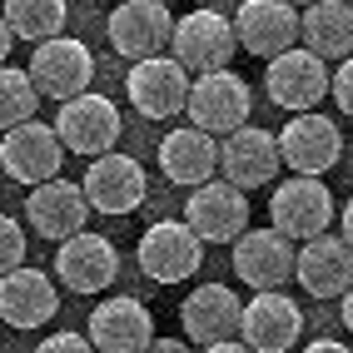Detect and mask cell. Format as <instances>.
<instances>
[{
  "instance_id": "8",
  "label": "cell",
  "mask_w": 353,
  "mask_h": 353,
  "mask_svg": "<svg viewBox=\"0 0 353 353\" xmlns=\"http://www.w3.org/2000/svg\"><path fill=\"white\" fill-rule=\"evenodd\" d=\"M303 334V309L289 294H254L239 303V339L249 353H289Z\"/></svg>"
},
{
  "instance_id": "28",
  "label": "cell",
  "mask_w": 353,
  "mask_h": 353,
  "mask_svg": "<svg viewBox=\"0 0 353 353\" xmlns=\"http://www.w3.org/2000/svg\"><path fill=\"white\" fill-rule=\"evenodd\" d=\"M26 264V229H20L10 214H0V279L10 269Z\"/></svg>"
},
{
  "instance_id": "12",
  "label": "cell",
  "mask_w": 353,
  "mask_h": 353,
  "mask_svg": "<svg viewBox=\"0 0 353 353\" xmlns=\"http://www.w3.org/2000/svg\"><path fill=\"white\" fill-rule=\"evenodd\" d=\"M0 164H6V174L15 184H35V190H40V184L60 179L65 150H60V139H55L50 125L30 120V125L6 130V139H0Z\"/></svg>"
},
{
  "instance_id": "17",
  "label": "cell",
  "mask_w": 353,
  "mask_h": 353,
  "mask_svg": "<svg viewBox=\"0 0 353 353\" xmlns=\"http://www.w3.org/2000/svg\"><path fill=\"white\" fill-rule=\"evenodd\" d=\"M114 274H120V254L105 234H75V239H65L60 254H55V279L70 289V294H100L114 284Z\"/></svg>"
},
{
  "instance_id": "7",
  "label": "cell",
  "mask_w": 353,
  "mask_h": 353,
  "mask_svg": "<svg viewBox=\"0 0 353 353\" xmlns=\"http://www.w3.org/2000/svg\"><path fill=\"white\" fill-rule=\"evenodd\" d=\"M80 194L85 209L95 214H134L150 194V179H145V164L130 159V154H100L90 159V170L80 179Z\"/></svg>"
},
{
  "instance_id": "29",
  "label": "cell",
  "mask_w": 353,
  "mask_h": 353,
  "mask_svg": "<svg viewBox=\"0 0 353 353\" xmlns=\"http://www.w3.org/2000/svg\"><path fill=\"white\" fill-rule=\"evenodd\" d=\"M35 353H95L85 343V334H70V328H60V334H50L45 343H35Z\"/></svg>"
},
{
  "instance_id": "9",
  "label": "cell",
  "mask_w": 353,
  "mask_h": 353,
  "mask_svg": "<svg viewBox=\"0 0 353 353\" xmlns=\"http://www.w3.org/2000/svg\"><path fill=\"white\" fill-rule=\"evenodd\" d=\"M134 259L154 284H179V279H190L204 264V244L184 229V219H154L145 229V239H139Z\"/></svg>"
},
{
  "instance_id": "30",
  "label": "cell",
  "mask_w": 353,
  "mask_h": 353,
  "mask_svg": "<svg viewBox=\"0 0 353 353\" xmlns=\"http://www.w3.org/2000/svg\"><path fill=\"white\" fill-rule=\"evenodd\" d=\"M328 90H334L339 114H353V70H348V65H339L334 75H328Z\"/></svg>"
},
{
  "instance_id": "2",
  "label": "cell",
  "mask_w": 353,
  "mask_h": 353,
  "mask_svg": "<svg viewBox=\"0 0 353 353\" xmlns=\"http://www.w3.org/2000/svg\"><path fill=\"white\" fill-rule=\"evenodd\" d=\"M274 145H279V164H289V174L299 179H319L334 164H343V130L319 110L289 114V125L274 134Z\"/></svg>"
},
{
  "instance_id": "14",
  "label": "cell",
  "mask_w": 353,
  "mask_h": 353,
  "mask_svg": "<svg viewBox=\"0 0 353 353\" xmlns=\"http://www.w3.org/2000/svg\"><path fill=\"white\" fill-rule=\"evenodd\" d=\"M85 343L95 353H145L154 343V319L134 294L105 299V303H95V314H90Z\"/></svg>"
},
{
  "instance_id": "32",
  "label": "cell",
  "mask_w": 353,
  "mask_h": 353,
  "mask_svg": "<svg viewBox=\"0 0 353 353\" xmlns=\"http://www.w3.org/2000/svg\"><path fill=\"white\" fill-rule=\"evenodd\" d=\"M303 353H348V343H334V339H319V343H309Z\"/></svg>"
},
{
  "instance_id": "21",
  "label": "cell",
  "mask_w": 353,
  "mask_h": 353,
  "mask_svg": "<svg viewBox=\"0 0 353 353\" xmlns=\"http://www.w3.org/2000/svg\"><path fill=\"white\" fill-rule=\"evenodd\" d=\"M294 279L309 299H339L348 294V279H353V249L339 234H319L294 254Z\"/></svg>"
},
{
  "instance_id": "25",
  "label": "cell",
  "mask_w": 353,
  "mask_h": 353,
  "mask_svg": "<svg viewBox=\"0 0 353 353\" xmlns=\"http://www.w3.org/2000/svg\"><path fill=\"white\" fill-rule=\"evenodd\" d=\"M159 170L170 184H209L219 170V145L199 130H170L159 139Z\"/></svg>"
},
{
  "instance_id": "27",
  "label": "cell",
  "mask_w": 353,
  "mask_h": 353,
  "mask_svg": "<svg viewBox=\"0 0 353 353\" xmlns=\"http://www.w3.org/2000/svg\"><path fill=\"white\" fill-rule=\"evenodd\" d=\"M35 110H40V95H35V85L26 80V70L0 65V130L30 125Z\"/></svg>"
},
{
  "instance_id": "6",
  "label": "cell",
  "mask_w": 353,
  "mask_h": 353,
  "mask_svg": "<svg viewBox=\"0 0 353 353\" xmlns=\"http://www.w3.org/2000/svg\"><path fill=\"white\" fill-rule=\"evenodd\" d=\"M174 65L184 70V75H214V70H224L234 60V30H229V15L219 10H190V15H179L174 20Z\"/></svg>"
},
{
  "instance_id": "5",
  "label": "cell",
  "mask_w": 353,
  "mask_h": 353,
  "mask_svg": "<svg viewBox=\"0 0 353 353\" xmlns=\"http://www.w3.org/2000/svg\"><path fill=\"white\" fill-rule=\"evenodd\" d=\"M26 80L35 85V95H50V100H75L90 90V80H95V55H90V45L70 40V35H55L35 45V55L26 65Z\"/></svg>"
},
{
  "instance_id": "16",
  "label": "cell",
  "mask_w": 353,
  "mask_h": 353,
  "mask_svg": "<svg viewBox=\"0 0 353 353\" xmlns=\"http://www.w3.org/2000/svg\"><path fill=\"white\" fill-rule=\"evenodd\" d=\"M234 274L254 294H284V284L294 279V244L279 239L274 229H244L234 239Z\"/></svg>"
},
{
  "instance_id": "13",
  "label": "cell",
  "mask_w": 353,
  "mask_h": 353,
  "mask_svg": "<svg viewBox=\"0 0 353 353\" xmlns=\"http://www.w3.org/2000/svg\"><path fill=\"white\" fill-rule=\"evenodd\" d=\"M110 45L120 50L125 60H154L164 45H170V30H174V15L170 6L159 0H125V6L110 10Z\"/></svg>"
},
{
  "instance_id": "23",
  "label": "cell",
  "mask_w": 353,
  "mask_h": 353,
  "mask_svg": "<svg viewBox=\"0 0 353 353\" xmlns=\"http://www.w3.org/2000/svg\"><path fill=\"white\" fill-rule=\"evenodd\" d=\"M60 309V299H55V284H50V274H40V269H10L6 279H0V323H10V328H40V323H50Z\"/></svg>"
},
{
  "instance_id": "24",
  "label": "cell",
  "mask_w": 353,
  "mask_h": 353,
  "mask_svg": "<svg viewBox=\"0 0 353 353\" xmlns=\"http://www.w3.org/2000/svg\"><path fill=\"white\" fill-rule=\"evenodd\" d=\"M299 50L314 55L319 65L328 60H348L353 50V10L343 6V0H314L309 10H299Z\"/></svg>"
},
{
  "instance_id": "26",
  "label": "cell",
  "mask_w": 353,
  "mask_h": 353,
  "mask_svg": "<svg viewBox=\"0 0 353 353\" xmlns=\"http://www.w3.org/2000/svg\"><path fill=\"white\" fill-rule=\"evenodd\" d=\"M65 15H70L65 0H10V6L0 10L10 40H35V45L65 35Z\"/></svg>"
},
{
  "instance_id": "18",
  "label": "cell",
  "mask_w": 353,
  "mask_h": 353,
  "mask_svg": "<svg viewBox=\"0 0 353 353\" xmlns=\"http://www.w3.org/2000/svg\"><path fill=\"white\" fill-rule=\"evenodd\" d=\"M264 90H269V100H274L279 110L309 114V110L328 95V65H319L314 55H303L299 45H294V50H284L279 60H269Z\"/></svg>"
},
{
  "instance_id": "22",
  "label": "cell",
  "mask_w": 353,
  "mask_h": 353,
  "mask_svg": "<svg viewBox=\"0 0 353 353\" xmlns=\"http://www.w3.org/2000/svg\"><path fill=\"white\" fill-rule=\"evenodd\" d=\"M26 219L35 224L40 239L65 244V239H75V234H85L90 209H85L80 184H70V179H50V184H40V190H30V199H26Z\"/></svg>"
},
{
  "instance_id": "11",
  "label": "cell",
  "mask_w": 353,
  "mask_h": 353,
  "mask_svg": "<svg viewBox=\"0 0 353 353\" xmlns=\"http://www.w3.org/2000/svg\"><path fill=\"white\" fill-rule=\"evenodd\" d=\"M184 229L199 244H234L249 229V199L239 190H229L224 179L199 184L190 194V204H184Z\"/></svg>"
},
{
  "instance_id": "15",
  "label": "cell",
  "mask_w": 353,
  "mask_h": 353,
  "mask_svg": "<svg viewBox=\"0 0 353 353\" xmlns=\"http://www.w3.org/2000/svg\"><path fill=\"white\" fill-rule=\"evenodd\" d=\"M219 170H224V184L229 190H259V184H274L279 179V145H274V134L269 130H259V125H244V130H234L229 139H219Z\"/></svg>"
},
{
  "instance_id": "33",
  "label": "cell",
  "mask_w": 353,
  "mask_h": 353,
  "mask_svg": "<svg viewBox=\"0 0 353 353\" xmlns=\"http://www.w3.org/2000/svg\"><path fill=\"white\" fill-rule=\"evenodd\" d=\"M6 55H10V30H6V20H0V65H6Z\"/></svg>"
},
{
  "instance_id": "34",
  "label": "cell",
  "mask_w": 353,
  "mask_h": 353,
  "mask_svg": "<svg viewBox=\"0 0 353 353\" xmlns=\"http://www.w3.org/2000/svg\"><path fill=\"white\" fill-rule=\"evenodd\" d=\"M204 353H249L244 343H214V348H204Z\"/></svg>"
},
{
  "instance_id": "19",
  "label": "cell",
  "mask_w": 353,
  "mask_h": 353,
  "mask_svg": "<svg viewBox=\"0 0 353 353\" xmlns=\"http://www.w3.org/2000/svg\"><path fill=\"white\" fill-rule=\"evenodd\" d=\"M125 95H130V105L145 114V120H170V114L184 110L190 75H184L170 55H154V60H139L125 75Z\"/></svg>"
},
{
  "instance_id": "3",
  "label": "cell",
  "mask_w": 353,
  "mask_h": 353,
  "mask_svg": "<svg viewBox=\"0 0 353 353\" xmlns=\"http://www.w3.org/2000/svg\"><path fill=\"white\" fill-rule=\"evenodd\" d=\"M55 139H60V150L65 154H85V159H100V154H114V145H120V110H114L105 95H75V100H65L60 114H55Z\"/></svg>"
},
{
  "instance_id": "1",
  "label": "cell",
  "mask_w": 353,
  "mask_h": 353,
  "mask_svg": "<svg viewBox=\"0 0 353 353\" xmlns=\"http://www.w3.org/2000/svg\"><path fill=\"white\" fill-rule=\"evenodd\" d=\"M184 110H190V130H199L209 139H229L234 130L249 125L254 95H249V85L234 75V70H214V75L190 80Z\"/></svg>"
},
{
  "instance_id": "20",
  "label": "cell",
  "mask_w": 353,
  "mask_h": 353,
  "mask_svg": "<svg viewBox=\"0 0 353 353\" xmlns=\"http://www.w3.org/2000/svg\"><path fill=\"white\" fill-rule=\"evenodd\" d=\"M179 323H184V339L190 343H234L239 339V299L224 284H199L190 299L179 303Z\"/></svg>"
},
{
  "instance_id": "31",
  "label": "cell",
  "mask_w": 353,
  "mask_h": 353,
  "mask_svg": "<svg viewBox=\"0 0 353 353\" xmlns=\"http://www.w3.org/2000/svg\"><path fill=\"white\" fill-rule=\"evenodd\" d=\"M145 353H190V343H179V339H154Z\"/></svg>"
},
{
  "instance_id": "4",
  "label": "cell",
  "mask_w": 353,
  "mask_h": 353,
  "mask_svg": "<svg viewBox=\"0 0 353 353\" xmlns=\"http://www.w3.org/2000/svg\"><path fill=\"white\" fill-rule=\"evenodd\" d=\"M269 219H274L279 239L309 244L319 234H328V224H334V194H328V184H319V179L289 174L284 184H274V194H269Z\"/></svg>"
},
{
  "instance_id": "10",
  "label": "cell",
  "mask_w": 353,
  "mask_h": 353,
  "mask_svg": "<svg viewBox=\"0 0 353 353\" xmlns=\"http://www.w3.org/2000/svg\"><path fill=\"white\" fill-rule=\"evenodd\" d=\"M234 45H244L259 60H279L284 50H294L299 40V10L284 6V0H244L229 20Z\"/></svg>"
}]
</instances>
